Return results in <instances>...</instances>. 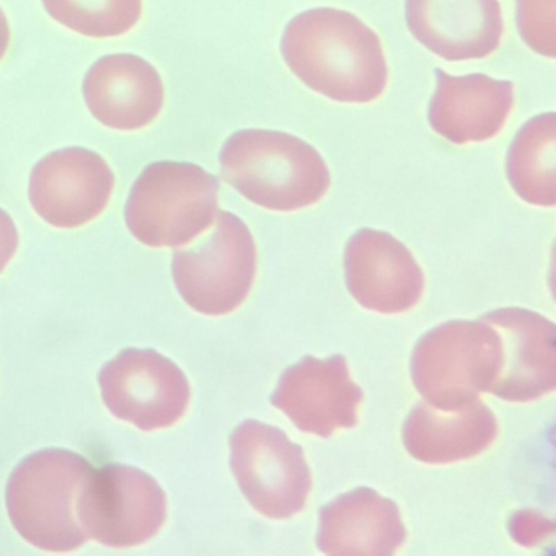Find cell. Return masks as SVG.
Listing matches in <instances>:
<instances>
[{
    "label": "cell",
    "mask_w": 556,
    "mask_h": 556,
    "mask_svg": "<svg viewBox=\"0 0 556 556\" xmlns=\"http://www.w3.org/2000/svg\"><path fill=\"white\" fill-rule=\"evenodd\" d=\"M289 71L318 96L366 105L386 92L389 67L382 41L356 15L312 9L292 18L281 40Z\"/></svg>",
    "instance_id": "obj_1"
},
{
    "label": "cell",
    "mask_w": 556,
    "mask_h": 556,
    "mask_svg": "<svg viewBox=\"0 0 556 556\" xmlns=\"http://www.w3.org/2000/svg\"><path fill=\"white\" fill-rule=\"evenodd\" d=\"M220 174L250 203L276 213L314 206L330 190L327 162L288 132L243 129L220 151Z\"/></svg>",
    "instance_id": "obj_2"
},
{
    "label": "cell",
    "mask_w": 556,
    "mask_h": 556,
    "mask_svg": "<svg viewBox=\"0 0 556 556\" xmlns=\"http://www.w3.org/2000/svg\"><path fill=\"white\" fill-rule=\"evenodd\" d=\"M93 470L87 458L66 448H43L12 471L5 490L9 517L18 535L51 553L86 545L77 504Z\"/></svg>",
    "instance_id": "obj_3"
},
{
    "label": "cell",
    "mask_w": 556,
    "mask_h": 556,
    "mask_svg": "<svg viewBox=\"0 0 556 556\" xmlns=\"http://www.w3.org/2000/svg\"><path fill=\"white\" fill-rule=\"evenodd\" d=\"M503 369V341L484 320H452L422 334L412 380L432 408L454 412L490 393Z\"/></svg>",
    "instance_id": "obj_4"
},
{
    "label": "cell",
    "mask_w": 556,
    "mask_h": 556,
    "mask_svg": "<svg viewBox=\"0 0 556 556\" xmlns=\"http://www.w3.org/2000/svg\"><path fill=\"white\" fill-rule=\"evenodd\" d=\"M219 214V180L187 162L149 165L126 203L129 232L142 245L181 247L206 232Z\"/></svg>",
    "instance_id": "obj_5"
},
{
    "label": "cell",
    "mask_w": 556,
    "mask_h": 556,
    "mask_svg": "<svg viewBox=\"0 0 556 556\" xmlns=\"http://www.w3.org/2000/svg\"><path fill=\"white\" fill-rule=\"evenodd\" d=\"M256 245L247 224L219 211L213 233L193 249L178 250L172 262L175 286L198 314L223 317L249 298L256 276Z\"/></svg>",
    "instance_id": "obj_6"
},
{
    "label": "cell",
    "mask_w": 556,
    "mask_h": 556,
    "mask_svg": "<svg viewBox=\"0 0 556 556\" xmlns=\"http://www.w3.org/2000/svg\"><path fill=\"white\" fill-rule=\"evenodd\" d=\"M229 445L233 477L256 513L281 520L304 510L312 475L301 445L256 419L237 426Z\"/></svg>",
    "instance_id": "obj_7"
},
{
    "label": "cell",
    "mask_w": 556,
    "mask_h": 556,
    "mask_svg": "<svg viewBox=\"0 0 556 556\" xmlns=\"http://www.w3.org/2000/svg\"><path fill=\"white\" fill-rule=\"evenodd\" d=\"M89 539L112 548L141 546L167 522V494L136 467L109 464L93 470L77 504Z\"/></svg>",
    "instance_id": "obj_8"
},
{
    "label": "cell",
    "mask_w": 556,
    "mask_h": 556,
    "mask_svg": "<svg viewBox=\"0 0 556 556\" xmlns=\"http://www.w3.org/2000/svg\"><path fill=\"white\" fill-rule=\"evenodd\" d=\"M99 382L110 413L141 431L172 428L190 405L184 370L154 350L123 351L103 366Z\"/></svg>",
    "instance_id": "obj_9"
},
{
    "label": "cell",
    "mask_w": 556,
    "mask_h": 556,
    "mask_svg": "<svg viewBox=\"0 0 556 556\" xmlns=\"http://www.w3.org/2000/svg\"><path fill=\"white\" fill-rule=\"evenodd\" d=\"M115 174L105 159L89 149L70 148L48 154L30 175L31 207L56 229H79L109 206Z\"/></svg>",
    "instance_id": "obj_10"
},
{
    "label": "cell",
    "mask_w": 556,
    "mask_h": 556,
    "mask_svg": "<svg viewBox=\"0 0 556 556\" xmlns=\"http://www.w3.org/2000/svg\"><path fill=\"white\" fill-rule=\"evenodd\" d=\"M364 393L353 382L346 357L327 359L302 357L285 370L271 395V403L305 434L331 438L357 425V409Z\"/></svg>",
    "instance_id": "obj_11"
},
{
    "label": "cell",
    "mask_w": 556,
    "mask_h": 556,
    "mask_svg": "<svg viewBox=\"0 0 556 556\" xmlns=\"http://www.w3.org/2000/svg\"><path fill=\"white\" fill-rule=\"evenodd\" d=\"M344 275L354 301L377 314H405L425 292V275L413 253L380 230L361 229L351 237L344 250Z\"/></svg>",
    "instance_id": "obj_12"
},
{
    "label": "cell",
    "mask_w": 556,
    "mask_h": 556,
    "mask_svg": "<svg viewBox=\"0 0 556 556\" xmlns=\"http://www.w3.org/2000/svg\"><path fill=\"white\" fill-rule=\"evenodd\" d=\"M503 341V369L490 393L506 402L527 403L556 389V328L552 320L507 307L483 315Z\"/></svg>",
    "instance_id": "obj_13"
},
{
    "label": "cell",
    "mask_w": 556,
    "mask_h": 556,
    "mask_svg": "<svg viewBox=\"0 0 556 556\" xmlns=\"http://www.w3.org/2000/svg\"><path fill=\"white\" fill-rule=\"evenodd\" d=\"M406 24L419 45L448 63L491 56L504 31L500 0H406Z\"/></svg>",
    "instance_id": "obj_14"
},
{
    "label": "cell",
    "mask_w": 556,
    "mask_h": 556,
    "mask_svg": "<svg viewBox=\"0 0 556 556\" xmlns=\"http://www.w3.org/2000/svg\"><path fill=\"white\" fill-rule=\"evenodd\" d=\"M84 100L97 122L115 131H139L161 115L164 83L154 66L135 54H110L84 79Z\"/></svg>",
    "instance_id": "obj_15"
},
{
    "label": "cell",
    "mask_w": 556,
    "mask_h": 556,
    "mask_svg": "<svg viewBox=\"0 0 556 556\" xmlns=\"http://www.w3.org/2000/svg\"><path fill=\"white\" fill-rule=\"evenodd\" d=\"M435 92L429 103L431 128L455 146L496 138L514 109V86L484 74L448 76L434 71Z\"/></svg>",
    "instance_id": "obj_16"
},
{
    "label": "cell",
    "mask_w": 556,
    "mask_h": 556,
    "mask_svg": "<svg viewBox=\"0 0 556 556\" xmlns=\"http://www.w3.org/2000/svg\"><path fill=\"white\" fill-rule=\"evenodd\" d=\"M405 539L395 501L372 488L348 491L320 510L317 546L325 555H395Z\"/></svg>",
    "instance_id": "obj_17"
},
{
    "label": "cell",
    "mask_w": 556,
    "mask_h": 556,
    "mask_svg": "<svg viewBox=\"0 0 556 556\" xmlns=\"http://www.w3.org/2000/svg\"><path fill=\"white\" fill-rule=\"evenodd\" d=\"M497 419L481 400L454 412L422 402L406 416L403 444L415 460L447 465L483 454L497 438Z\"/></svg>",
    "instance_id": "obj_18"
},
{
    "label": "cell",
    "mask_w": 556,
    "mask_h": 556,
    "mask_svg": "<svg viewBox=\"0 0 556 556\" xmlns=\"http://www.w3.org/2000/svg\"><path fill=\"white\" fill-rule=\"evenodd\" d=\"M507 180L514 193L540 207L556 204V115L545 113L527 122L507 152Z\"/></svg>",
    "instance_id": "obj_19"
},
{
    "label": "cell",
    "mask_w": 556,
    "mask_h": 556,
    "mask_svg": "<svg viewBox=\"0 0 556 556\" xmlns=\"http://www.w3.org/2000/svg\"><path fill=\"white\" fill-rule=\"evenodd\" d=\"M43 5L58 24L89 38L122 37L142 15V0H43Z\"/></svg>",
    "instance_id": "obj_20"
},
{
    "label": "cell",
    "mask_w": 556,
    "mask_h": 556,
    "mask_svg": "<svg viewBox=\"0 0 556 556\" xmlns=\"http://www.w3.org/2000/svg\"><path fill=\"white\" fill-rule=\"evenodd\" d=\"M517 28L523 43L540 56H556V0H516Z\"/></svg>",
    "instance_id": "obj_21"
},
{
    "label": "cell",
    "mask_w": 556,
    "mask_h": 556,
    "mask_svg": "<svg viewBox=\"0 0 556 556\" xmlns=\"http://www.w3.org/2000/svg\"><path fill=\"white\" fill-rule=\"evenodd\" d=\"M552 520L542 519L529 510L516 514L510 520V533H513L514 540L523 546L536 545V542L545 536V533H552Z\"/></svg>",
    "instance_id": "obj_22"
},
{
    "label": "cell",
    "mask_w": 556,
    "mask_h": 556,
    "mask_svg": "<svg viewBox=\"0 0 556 556\" xmlns=\"http://www.w3.org/2000/svg\"><path fill=\"white\" fill-rule=\"evenodd\" d=\"M18 249V230L12 217L0 210V275L8 268Z\"/></svg>",
    "instance_id": "obj_23"
},
{
    "label": "cell",
    "mask_w": 556,
    "mask_h": 556,
    "mask_svg": "<svg viewBox=\"0 0 556 556\" xmlns=\"http://www.w3.org/2000/svg\"><path fill=\"white\" fill-rule=\"evenodd\" d=\"M11 45V27H9L8 17L0 9V61L4 60Z\"/></svg>",
    "instance_id": "obj_24"
}]
</instances>
